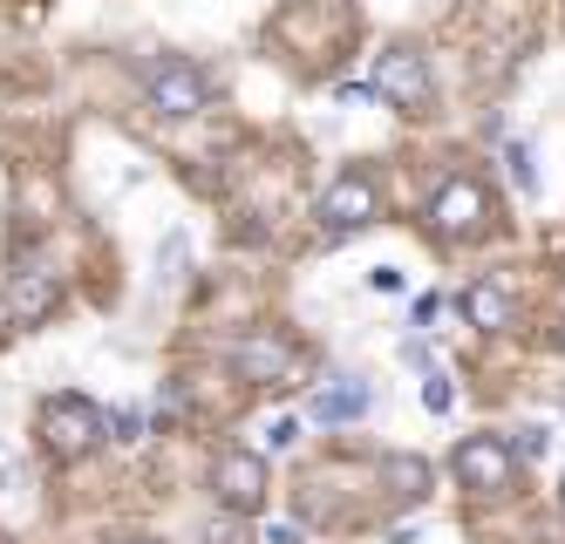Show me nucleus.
Instances as JSON below:
<instances>
[{
	"label": "nucleus",
	"instance_id": "obj_1",
	"mask_svg": "<svg viewBox=\"0 0 565 544\" xmlns=\"http://www.w3.org/2000/svg\"><path fill=\"white\" fill-rule=\"evenodd\" d=\"M450 470H457L463 497H477V504H504V497L524 490V463H518L511 436H491V429H483V436H463L457 456H450Z\"/></svg>",
	"mask_w": 565,
	"mask_h": 544
},
{
	"label": "nucleus",
	"instance_id": "obj_2",
	"mask_svg": "<svg viewBox=\"0 0 565 544\" xmlns=\"http://www.w3.org/2000/svg\"><path fill=\"white\" fill-rule=\"evenodd\" d=\"M42 442L62 456V463H75V456H89V449L109 442V415L89 395H49L42 402Z\"/></svg>",
	"mask_w": 565,
	"mask_h": 544
},
{
	"label": "nucleus",
	"instance_id": "obj_3",
	"mask_svg": "<svg viewBox=\"0 0 565 544\" xmlns=\"http://www.w3.org/2000/svg\"><path fill=\"white\" fill-rule=\"evenodd\" d=\"M143 89H150V109L157 116H198L205 109V75H198L184 55H164V62H150V75H143Z\"/></svg>",
	"mask_w": 565,
	"mask_h": 544
},
{
	"label": "nucleus",
	"instance_id": "obj_4",
	"mask_svg": "<svg viewBox=\"0 0 565 544\" xmlns=\"http://www.w3.org/2000/svg\"><path fill=\"white\" fill-rule=\"evenodd\" d=\"M212 490H218L225 511H259V504H266V456L225 449L218 463H212Z\"/></svg>",
	"mask_w": 565,
	"mask_h": 544
},
{
	"label": "nucleus",
	"instance_id": "obj_5",
	"mask_svg": "<svg viewBox=\"0 0 565 544\" xmlns=\"http://www.w3.org/2000/svg\"><path fill=\"white\" fill-rule=\"evenodd\" d=\"M375 96L395 103V109H423L429 103V62L416 49H388L375 62Z\"/></svg>",
	"mask_w": 565,
	"mask_h": 544
},
{
	"label": "nucleus",
	"instance_id": "obj_6",
	"mask_svg": "<svg viewBox=\"0 0 565 544\" xmlns=\"http://www.w3.org/2000/svg\"><path fill=\"white\" fill-rule=\"evenodd\" d=\"M483 212H491L483 184H477V178H450V184L436 191V204H429V225H436L443 238H470V232L483 225Z\"/></svg>",
	"mask_w": 565,
	"mask_h": 544
},
{
	"label": "nucleus",
	"instance_id": "obj_7",
	"mask_svg": "<svg viewBox=\"0 0 565 544\" xmlns=\"http://www.w3.org/2000/svg\"><path fill=\"white\" fill-rule=\"evenodd\" d=\"M375 178H361V171H348V178H334L328 184V198H320V225L328 232H361L375 218Z\"/></svg>",
	"mask_w": 565,
	"mask_h": 544
},
{
	"label": "nucleus",
	"instance_id": "obj_8",
	"mask_svg": "<svg viewBox=\"0 0 565 544\" xmlns=\"http://www.w3.org/2000/svg\"><path fill=\"white\" fill-rule=\"evenodd\" d=\"M232 367L246 374V382L273 388V382H287V374H294V341H287V333H246V341L232 348Z\"/></svg>",
	"mask_w": 565,
	"mask_h": 544
},
{
	"label": "nucleus",
	"instance_id": "obj_9",
	"mask_svg": "<svg viewBox=\"0 0 565 544\" xmlns=\"http://www.w3.org/2000/svg\"><path fill=\"white\" fill-rule=\"evenodd\" d=\"M457 307H463V320H470L477 333H511V327H518V292H511L504 279H491V273L470 279Z\"/></svg>",
	"mask_w": 565,
	"mask_h": 544
},
{
	"label": "nucleus",
	"instance_id": "obj_10",
	"mask_svg": "<svg viewBox=\"0 0 565 544\" xmlns=\"http://www.w3.org/2000/svg\"><path fill=\"white\" fill-rule=\"evenodd\" d=\"M8 307H14V320H49L55 307H62V286H55V273L49 266H21L14 279H8Z\"/></svg>",
	"mask_w": 565,
	"mask_h": 544
},
{
	"label": "nucleus",
	"instance_id": "obj_11",
	"mask_svg": "<svg viewBox=\"0 0 565 544\" xmlns=\"http://www.w3.org/2000/svg\"><path fill=\"white\" fill-rule=\"evenodd\" d=\"M369 415V382H328L307 395V423H361Z\"/></svg>",
	"mask_w": 565,
	"mask_h": 544
},
{
	"label": "nucleus",
	"instance_id": "obj_12",
	"mask_svg": "<svg viewBox=\"0 0 565 544\" xmlns=\"http://www.w3.org/2000/svg\"><path fill=\"white\" fill-rule=\"evenodd\" d=\"M382 477H388V490H395V497H409V504H423L429 483H436L423 456H382Z\"/></svg>",
	"mask_w": 565,
	"mask_h": 544
},
{
	"label": "nucleus",
	"instance_id": "obj_13",
	"mask_svg": "<svg viewBox=\"0 0 565 544\" xmlns=\"http://www.w3.org/2000/svg\"><path fill=\"white\" fill-rule=\"evenodd\" d=\"M504 163H511V178H518V191L532 198V191H539V171H532V143H511V150H504Z\"/></svg>",
	"mask_w": 565,
	"mask_h": 544
},
{
	"label": "nucleus",
	"instance_id": "obj_14",
	"mask_svg": "<svg viewBox=\"0 0 565 544\" xmlns=\"http://www.w3.org/2000/svg\"><path fill=\"white\" fill-rule=\"evenodd\" d=\"M545 442H552V429H539V423H524V429L511 436V449H518V463H532V456H545Z\"/></svg>",
	"mask_w": 565,
	"mask_h": 544
},
{
	"label": "nucleus",
	"instance_id": "obj_15",
	"mask_svg": "<svg viewBox=\"0 0 565 544\" xmlns=\"http://www.w3.org/2000/svg\"><path fill=\"white\" fill-rule=\"evenodd\" d=\"M423 402H429V415H450V402H457V388L443 382V374H429L423 382Z\"/></svg>",
	"mask_w": 565,
	"mask_h": 544
},
{
	"label": "nucleus",
	"instance_id": "obj_16",
	"mask_svg": "<svg viewBox=\"0 0 565 544\" xmlns=\"http://www.w3.org/2000/svg\"><path fill=\"white\" fill-rule=\"evenodd\" d=\"M137 436H143V415H130V408L109 415V442H137Z\"/></svg>",
	"mask_w": 565,
	"mask_h": 544
},
{
	"label": "nucleus",
	"instance_id": "obj_17",
	"mask_svg": "<svg viewBox=\"0 0 565 544\" xmlns=\"http://www.w3.org/2000/svg\"><path fill=\"white\" fill-rule=\"evenodd\" d=\"M300 442V423H294V415H279V423L266 429V449H294Z\"/></svg>",
	"mask_w": 565,
	"mask_h": 544
},
{
	"label": "nucleus",
	"instance_id": "obj_18",
	"mask_svg": "<svg viewBox=\"0 0 565 544\" xmlns=\"http://www.w3.org/2000/svg\"><path fill=\"white\" fill-rule=\"evenodd\" d=\"M266 544H300V524H273V531H266Z\"/></svg>",
	"mask_w": 565,
	"mask_h": 544
},
{
	"label": "nucleus",
	"instance_id": "obj_19",
	"mask_svg": "<svg viewBox=\"0 0 565 544\" xmlns=\"http://www.w3.org/2000/svg\"><path fill=\"white\" fill-rule=\"evenodd\" d=\"M116 544H150V537H116Z\"/></svg>",
	"mask_w": 565,
	"mask_h": 544
},
{
	"label": "nucleus",
	"instance_id": "obj_20",
	"mask_svg": "<svg viewBox=\"0 0 565 544\" xmlns=\"http://www.w3.org/2000/svg\"><path fill=\"white\" fill-rule=\"evenodd\" d=\"M558 504H565V477H558Z\"/></svg>",
	"mask_w": 565,
	"mask_h": 544
},
{
	"label": "nucleus",
	"instance_id": "obj_21",
	"mask_svg": "<svg viewBox=\"0 0 565 544\" xmlns=\"http://www.w3.org/2000/svg\"><path fill=\"white\" fill-rule=\"evenodd\" d=\"M558 348H565V327H558Z\"/></svg>",
	"mask_w": 565,
	"mask_h": 544
}]
</instances>
